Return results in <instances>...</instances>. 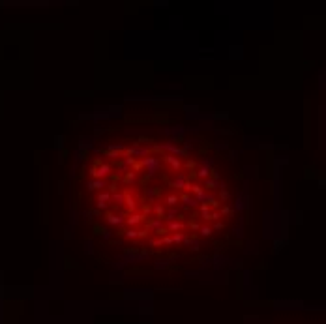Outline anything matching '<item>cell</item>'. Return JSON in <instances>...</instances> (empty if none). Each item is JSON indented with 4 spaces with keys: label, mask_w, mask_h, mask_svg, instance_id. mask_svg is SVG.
Masks as SVG:
<instances>
[{
    "label": "cell",
    "mask_w": 326,
    "mask_h": 324,
    "mask_svg": "<svg viewBox=\"0 0 326 324\" xmlns=\"http://www.w3.org/2000/svg\"><path fill=\"white\" fill-rule=\"evenodd\" d=\"M154 210H156V216L159 217V219H165L167 216H165V206H163L161 202H158L156 206H154Z\"/></svg>",
    "instance_id": "6"
},
{
    "label": "cell",
    "mask_w": 326,
    "mask_h": 324,
    "mask_svg": "<svg viewBox=\"0 0 326 324\" xmlns=\"http://www.w3.org/2000/svg\"><path fill=\"white\" fill-rule=\"evenodd\" d=\"M221 214H223V216H225V214H227V216H230V214H233V210L225 206V208H221Z\"/></svg>",
    "instance_id": "19"
},
{
    "label": "cell",
    "mask_w": 326,
    "mask_h": 324,
    "mask_svg": "<svg viewBox=\"0 0 326 324\" xmlns=\"http://www.w3.org/2000/svg\"><path fill=\"white\" fill-rule=\"evenodd\" d=\"M165 161H167V163L173 167L174 170H180V167H182V165H180V161H178L174 156H165Z\"/></svg>",
    "instance_id": "4"
},
{
    "label": "cell",
    "mask_w": 326,
    "mask_h": 324,
    "mask_svg": "<svg viewBox=\"0 0 326 324\" xmlns=\"http://www.w3.org/2000/svg\"><path fill=\"white\" fill-rule=\"evenodd\" d=\"M169 231H184V223H178V221H174V223L169 225Z\"/></svg>",
    "instance_id": "10"
},
{
    "label": "cell",
    "mask_w": 326,
    "mask_h": 324,
    "mask_svg": "<svg viewBox=\"0 0 326 324\" xmlns=\"http://www.w3.org/2000/svg\"><path fill=\"white\" fill-rule=\"evenodd\" d=\"M103 184H105L103 180H98V182H92V184H90V187H92V189H96V187H99V185H103Z\"/></svg>",
    "instance_id": "17"
},
{
    "label": "cell",
    "mask_w": 326,
    "mask_h": 324,
    "mask_svg": "<svg viewBox=\"0 0 326 324\" xmlns=\"http://www.w3.org/2000/svg\"><path fill=\"white\" fill-rule=\"evenodd\" d=\"M144 221V216L143 214H131L130 217H127V225H139V223H143Z\"/></svg>",
    "instance_id": "2"
},
{
    "label": "cell",
    "mask_w": 326,
    "mask_h": 324,
    "mask_svg": "<svg viewBox=\"0 0 326 324\" xmlns=\"http://www.w3.org/2000/svg\"><path fill=\"white\" fill-rule=\"evenodd\" d=\"M150 212H152V208L148 206V204H144V206H143V216H144V217H146V216L150 214Z\"/></svg>",
    "instance_id": "16"
},
{
    "label": "cell",
    "mask_w": 326,
    "mask_h": 324,
    "mask_svg": "<svg viewBox=\"0 0 326 324\" xmlns=\"http://www.w3.org/2000/svg\"><path fill=\"white\" fill-rule=\"evenodd\" d=\"M199 231H201V234H202V236H210V234L214 232V229H212V227H201Z\"/></svg>",
    "instance_id": "13"
},
{
    "label": "cell",
    "mask_w": 326,
    "mask_h": 324,
    "mask_svg": "<svg viewBox=\"0 0 326 324\" xmlns=\"http://www.w3.org/2000/svg\"><path fill=\"white\" fill-rule=\"evenodd\" d=\"M204 187H206V189H214V187H216V180H210L208 178V180L204 182Z\"/></svg>",
    "instance_id": "15"
},
{
    "label": "cell",
    "mask_w": 326,
    "mask_h": 324,
    "mask_svg": "<svg viewBox=\"0 0 326 324\" xmlns=\"http://www.w3.org/2000/svg\"><path fill=\"white\" fill-rule=\"evenodd\" d=\"M187 184H190V182H187L186 176H178L171 185H173V187H180V189H187Z\"/></svg>",
    "instance_id": "1"
},
{
    "label": "cell",
    "mask_w": 326,
    "mask_h": 324,
    "mask_svg": "<svg viewBox=\"0 0 326 324\" xmlns=\"http://www.w3.org/2000/svg\"><path fill=\"white\" fill-rule=\"evenodd\" d=\"M90 173H92V176L103 178V176H107V174L111 173V167H109V165H101V169H99V170H90Z\"/></svg>",
    "instance_id": "3"
},
{
    "label": "cell",
    "mask_w": 326,
    "mask_h": 324,
    "mask_svg": "<svg viewBox=\"0 0 326 324\" xmlns=\"http://www.w3.org/2000/svg\"><path fill=\"white\" fill-rule=\"evenodd\" d=\"M180 242H184V234H182V232H174V236H173V244H180Z\"/></svg>",
    "instance_id": "14"
},
{
    "label": "cell",
    "mask_w": 326,
    "mask_h": 324,
    "mask_svg": "<svg viewBox=\"0 0 326 324\" xmlns=\"http://www.w3.org/2000/svg\"><path fill=\"white\" fill-rule=\"evenodd\" d=\"M163 202H165L167 206H174L176 202H180V197H178V195H165V199H163Z\"/></svg>",
    "instance_id": "5"
},
{
    "label": "cell",
    "mask_w": 326,
    "mask_h": 324,
    "mask_svg": "<svg viewBox=\"0 0 326 324\" xmlns=\"http://www.w3.org/2000/svg\"><path fill=\"white\" fill-rule=\"evenodd\" d=\"M180 201H184L187 206H197V199H191V197H187L186 193H182L180 195Z\"/></svg>",
    "instance_id": "7"
},
{
    "label": "cell",
    "mask_w": 326,
    "mask_h": 324,
    "mask_svg": "<svg viewBox=\"0 0 326 324\" xmlns=\"http://www.w3.org/2000/svg\"><path fill=\"white\" fill-rule=\"evenodd\" d=\"M126 201H127V210L133 212V210H135V201H133V197H131L130 193H126Z\"/></svg>",
    "instance_id": "9"
},
{
    "label": "cell",
    "mask_w": 326,
    "mask_h": 324,
    "mask_svg": "<svg viewBox=\"0 0 326 324\" xmlns=\"http://www.w3.org/2000/svg\"><path fill=\"white\" fill-rule=\"evenodd\" d=\"M127 238H139V236H144V232H139V231H133V229H130V231L126 232Z\"/></svg>",
    "instance_id": "11"
},
{
    "label": "cell",
    "mask_w": 326,
    "mask_h": 324,
    "mask_svg": "<svg viewBox=\"0 0 326 324\" xmlns=\"http://www.w3.org/2000/svg\"><path fill=\"white\" fill-rule=\"evenodd\" d=\"M197 174H199L201 178H206V176H208V170H206V169H201V170H199V173H197Z\"/></svg>",
    "instance_id": "18"
},
{
    "label": "cell",
    "mask_w": 326,
    "mask_h": 324,
    "mask_svg": "<svg viewBox=\"0 0 326 324\" xmlns=\"http://www.w3.org/2000/svg\"><path fill=\"white\" fill-rule=\"evenodd\" d=\"M109 199H111V197H109L107 193H105V195H99V199H98V201H99V202H98V204H99V208H103L105 204H107V201H109Z\"/></svg>",
    "instance_id": "12"
},
{
    "label": "cell",
    "mask_w": 326,
    "mask_h": 324,
    "mask_svg": "<svg viewBox=\"0 0 326 324\" xmlns=\"http://www.w3.org/2000/svg\"><path fill=\"white\" fill-rule=\"evenodd\" d=\"M221 199H223V201H227V199H229V193H227L225 189H223V191H221Z\"/></svg>",
    "instance_id": "20"
},
{
    "label": "cell",
    "mask_w": 326,
    "mask_h": 324,
    "mask_svg": "<svg viewBox=\"0 0 326 324\" xmlns=\"http://www.w3.org/2000/svg\"><path fill=\"white\" fill-rule=\"evenodd\" d=\"M107 221H109V223H113V225H120V223H122V217L114 216V214H109V216H107Z\"/></svg>",
    "instance_id": "8"
}]
</instances>
